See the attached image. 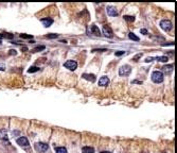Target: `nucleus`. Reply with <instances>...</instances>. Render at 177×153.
<instances>
[{
    "label": "nucleus",
    "mask_w": 177,
    "mask_h": 153,
    "mask_svg": "<svg viewBox=\"0 0 177 153\" xmlns=\"http://www.w3.org/2000/svg\"><path fill=\"white\" fill-rule=\"evenodd\" d=\"M151 78H152V81L154 82V83H161V82L163 81V73L161 71H159V70H156V71H154L152 73Z\"/></svg>",
    "instance_id": "nucleus-1"
},
{
    "label": "nucleus",
    "mask_w": 177,
    "mask_h": 153,
    "mask_svg": "<svg viewBox=\"0 0 177 153\" xmlns=\"http://www.w3.org/2000/svg\"><path fill=\"white\" fill-rule=\"evenodd\" d=\"M159 26H160V28L164 31H170V30H172V28H173L172 22H171V20H169V19L161 20L160 23H159Z\"/></svg>",
    "instance_id": "nucleus-2"
},
{
    "label": "nucleus",
    "mask_w": 177,
    "mask_h": 153,
    "mask_svg": "<svg viewBox=\"0 0 177 153\" xmlns=\"http://www.w3.org/2000/svg\"><path fill=\"white\" fill-rule=\"evenodd\" d=\"M132 71V67L129 66V65H123L120 69H119V74L121 76H126L128 75L129 73H131Z\"/></svg>",
    "instance_id": "nucleus-3"
},
{
    "label": "nucleus",
    "mask_w": 177,
    "mask_h": 153,
    "mask_svg": "<svg viewBox=\"0 0 177 153\" xmlns=\"http://www.w3.org/2000/svg\"><path fill=\"white\" fill-rule=\"evenodd\" d=\"M64 66L66 67V68H68L69 70H75L76 68H78V63H76L75 61L69 60V61L64 63Z\"/></svg>",
    "instance_id": "nucleus-4"
},
{
    "label": "nucleus",
    "mask_w": 177,
    "mask_h": 153,
    "mask_svg": "<svg viewBox=\"0 0 177 153\" xmlns=\"http://www.w3.org/2000/svg\"><path fill=\"white\" fill-rule=\"evenodd\" d=\"M35 149L38 152H46V151H48L49 146L45 143H37V144H35Z\"/></svg>",
    "instance_id": "nucleus-5"
},
{
    "label": "nucleus",
    "mask_w": 177,
    "mask_h": 153,
    "mask_svg": "<svg viewBox=\"0 0 177 153\" xmlns=\"http://www.w3.org/2000/svg\"><path fill=\"white\" fill-rule=\"evenodd\" d=\"M103 34L105 35L106 37H108V38L114 37V32H113V30H111L110 27L107 26V25L103 27Z\"/></svg>",
    "instance_id": "nucleus-6"
},
{
    "label": "nucleus",
    "mask_w": 177,
    "mask_h": 153,
    "mask_svg": "<svg viewBox=\"0 0 177 153\" xmlns=\"http://www.w3.org/2000/svg\"><path fill=\"white\" fill-rule=\"evenodd\" d=\"M17 144H18L19 146L21 147H28L29 145H30V143H29V140L27 137H19V138H17Z\"/></svg>",
    "instance_id": "nucleus-7"
},
{
    "label": "nucleus",
    "mask_w": 177,
    "mask_h": 153,
    "mask_svg": "<svg viewBox=\"0 0 177 153\" xmlns=\"http://www.w3.org/2000/svg\"><path fill=\"white\" fill-rule=\"evenodd\" d=\"M173 70H174V66L172 65V64L164 65L162 67V71H163V73H166V74H171V73L173 72Z\"/></svg>",
    "instance_id": "nucleus-8"
},
{
    "label": "nucleus",
    "mask_w": 177,
    "mask_h": 153,
    "mask_svg": "<svg viewBox=\"0 0 177 153\" xmlns=\"http://www.w3.org/2000/svg\"><path fill=\"white\" fill-rule=\"evenodd\" d=\"M106 11H107V14H108L109 16H111V17L118 16V12H117V10H116L114 7H107Z\"/></svg>",
    "instance_id": "nucleus-9"
},
{
    "label": "nucleus",
    "mask_w": 177,
    "mask_h": 153,
    "mask_svg": "<svg viewBox=\"0 0 177 153\" xmlns=\"http://www.w3.org/2000/svg\"><path fill=\"white\" fill-rule=\"evenodd\" d=\"M109 83V79L108 76H101V79L99 80V85L100 86H107Z\"/></svg>",
    "instance_id": "nucleus-10"
},
{
    "label": "nucleus",
    "mask_w": 177,
    "mask_h": 153,
    "mask_svg": "<svg viewBox=\"0 0 177 153\" xmlns=\"http://www.w3.org/2000/svg\"><path fill=\"white\" fill-rule=\"evenodd\" d=\"M40 21L43 22V25H44L46 28L50 27L52 23H53V19H52V18H42V19H40Z\"/></svg>",
    "instance_id": "nucleus-11"
},
{
    "label": "nucleus",
    "mask_w": 177,
    "mask_h": 153,
    "mask_svg": "<svg viewBox=\"0 0 177 153\" xmlns=\"http://www.w3.org/2000/svg\"><path fill=\"white\" fill-rule=\"evenodd\" d=\"M82 76H83L85 80H88V81H90V82H94V81H96V75L92 74V73H84Z\"/></svg>",
    "instance_id": "nucleus-12"
},
{
    "label": "nucleus",
    "mask_w": 177,
    "mask_h": 153,
    "mask_svg": "<svg viewBox=\"0 0 177 153\" xmlns=\"http://www.w3.org/2000/svg\"><path fill=\"white\" fill-rule=\"evenodd\" d=\"M90 32H91L92 34L96 35V36H100V35H101V31H100L99 28H98L97 26H94V25H92V26L90 27Z\"/></svg>",
    "instance_id": "nucleus-13"
},
{
    "label": "nucleus",
    "mask_w": 177,
    "mask_h": 153,
    "mask_svg": "<svg viewBox=\"0 0 177 153\" xmlns=\"http://www.w3.org/2000/svg\"><path fill=\"white\" fill-rule=\"evenodd\" d=\"M82 152L83 153H94V149L92 147H88V146H85L82 148Z\"/></svg>",
    "instance_id": "nucleus-14"
},
{
    "label": "nucleus",
    "mask_w": 177,
    "mask_h": 153,
    "mask_svg": "<svg viewBox=\"0 0 177 153\" xmlns=\"http://www.w3.org/2000/svg\"><path fill=\"white\" fill-rule=\"evenodd\" d=\"M0 138L3 139V140L8 139V133H7V131H5L4 129H1V130H0Z\"/></svg>",
    "instance_id": "nucleus-15"
},
{
    "label": "nucleus",
    "mask_w": 177,
    "mask_h": 153,
    "mask_svg": "<svg viewBox=\"0 0 177 153\" xmlns=\"http://www.w3.org/2000/svg\"><path fill=\"white\" fill-rule=\"evenodd\" d=\"M55 153H67V149L64 147H55Z\"/></svg>",
    "instance_id": "nucleus-16"
},
{
    "label": "nucleus",
    "mask_w": 177,
    "mask_h": 153,
    "mask_svg": "<svg viewBox=\"0 0 177 153\" xmlns=\"http://www.w3.org/2000/svg\"><path fill=\"white\" fill-rule=\"evenodd\" d=\"M128 37L131 39H133V40H135V42H139V40H140V38L137 36V35H135V33H133V32L128 33Z\"/></svg>",
    "instance_id": "nucleus-17"
},
{
    "label": "nucleus",
    "mask_w": 177,
    "mask_h": 153,
    "mask_svg": "<svg viewBox=\"0 0 177 153\" xmlns=\"http://www.w3.org/2000/svg\"><path fill=\"white\" fill-rule=\"evenodd\" d=\"M155 60H157V61H159V62H168V61H169V57L166 56V55H161V56L155 57Z\"/></svg>",
    "instance_id": "nucleus-18"
},
{
    "label": "nucleus",
    "mask_w": 177,
    "mask_h": 153,
    "mask_svg": "<svg viewBox=\"0 0 177 153\" xmlns=\"http://www.w3.org/2000/svg\"><path fill=\"white\" fill-rule=\"evenodd\" d=\"M39 70V67H36V66H32L28 69V72H30V73H33V72H36Z\"/></svg>",
    "instance_id": "nucleus-19"
},
{
    "label": "nucleus",
    "mask_w": 177,
    "mask_h": 153,
    "mask_svg": "<svg viewBox=\"0 0 177 153\" xmlns=\"http://www.w3.org/2000/svg\"><path fill=\"white\" fill-rule=\"evenodd\" d=\"M124 19L126 21H128V22H133L135 20V17L134 16H131V15H125L124 16Z\"/></svg>",
    "instance_id": "nucleus-20"
},
{
    "label": "nucleus",
    "mask_w": 177,
    "mask_h": 153,
    "mask_svg": "<svg viewBox=\"0 0 177 153\" xmlns=\"http://www.w3.org/2000/svg\"><path fill=\"white\" fill-rule=\"evenodd\" d=\"M46 49V47L45 46H37V47H35V48L33 49L34 52H38V51H43Z\"/></svg>",
    "instance_id": "nucleus-21"
},
{
    "label": "nucleus",
    "mask_w": 177,
    "mask_h": 153,
    "mask_svg": "<svg viewBox=\"0 0 177 153\" xmlns=\"http://www.w3.org/2000/svg\"><path fill=\"white\" fill-rule=\"evenodd\" d=\"M20 38L31 39V38H33V36H32V35H29V34H20Z\"/></svg>",
    "instance_id": "nucleus-22"
},
{
    "label": "nucleus",
    "mask_w": 177,
    "mask_h": 153,
    "mask_svg": "<svg viewBox=\"0 0 177 153\" xmlns=\"http://www.w3.org/2000/svg\"><path fill=\"white\" fill-rule=\"evenodd\" d=\"M2 37H5V38L11 39V38H13V37H14V35H13V34H11V33H3Z\"/></svg>",
    "instance_id": "nucleus-23"
},
{
    "label": "nucleus",
    "mask_w": 177,
    "mask_h": 153,
    "mask_svg": "<svg viewBox=\"0 0 177 153\" xmlns=\"http://www.w3.org/2000/svg\"><path fill=\"white\" fill-rule=\"evenodd\" d=\"M91 51H92V52H104V51H107V49H105V48H100V49H92Z\"/></svg>",
    "instance_id": "nucleus-24"
},
{
    "label": "nucleus",
    "mask_w": 177,
    "mask_h": 153,
    "mask_svg": "<svg viewBox=\"0 0 177 153\" xmlns=\"http://www.w3.org/2000/svg\"><path fill=\"white\" fill-rule=\"evenodd\" d=\"M124 54H125L124 51H116L115 52V55L116 56H121V55H124Z\"/></svg>",
    "instance_id": "nucleus-25"
},
{
    "label": "nucleus",
    "mask_w": 177,
    "mask_h": 153,
    "mask_svg": "<svg viewBox=\"0 0 177 153\" xmlns=\"http://www.w3.org/2000/svg\"><path fill=\"white\" fill-rule=\"evenodd\" d=\"M47 37H48V38H57V37H58V35H57V34H53V33H51V34H48V35H47Z\"/></svg>",
    "instance_id": "nucleus-26"
},
{
    "label": "nucleus",
    "mask_w": 177,
    "mask_h": 153,
    "mask_svg": "<svg viewBox=\"0 0 177 153\" xmlns=\"http://www.w3.org/2000/svg\"><path fill=\"white\" fill-rule=\"evenodd\" d=\"M141 56H142V53H139V54H137V55H135V56L133 57V61H138Z\"/></svg>",
    "instance_id": "nucleus-27"
},
{
    "label": "nucleus",
    "mask_w": 177,
    "mask_h": 153,
    "mask_svg": "<svg viewBox=\"0 0 177 153\" xmlns=\"http://www.w3.org/2000/svg\"><path fill=\"white\" fill-rule=\"evenodd\" d=\"M140 32L142 33V34H144V35H146V34H147V30H146V29H141Z\"/></svg>",
    "instance_id": "nucleus-28"
},
{
    "label": "nucleus",
    "mask_w": 177,
    "mask_h": 153,
    "mask_svg": "<svg viewBox=\"0 0 177 153\" xmlns=\"http://www.w3.org/2000/svg\"><path fill=\"white\" fill-rule=\"evenodd\" d=\"M153 60H154V57H151V56H150V57H146L145 62H146V63H149V62H152Z\"/></svg>",
    "instance_id": "nucleus-29"
},
{
    "label": "nucleus",
    "mask_w": 177,
    "mask_h": 153,
    "mask_svg": "<svg viewBox=\"0 0 177 153\" xmlns=\"http://www.w3.org/2000/svg\"><path fill=\"white\" fill-rule=\"evenodd\" d=\"M16 53H17V52H16V50H15V49H14V50H10V54H11V55H13V54L15 55Z\"/></svg>",
    "instance_id": "nucleus-30"
},
{
    "label": "nucleus",
    "mask_w": 177,
    "mask_h": 153,
    "mask_svg": "<svg viewBox=\"0 0 177 153\" xmlns=\"http://www.w3.org/2000/svg\"><path fill=\"white\" fill-rule=\"evenodd\" d=\"M0 70H5V66L3 64H0Z\"/></svg>",
    "instance_id": "nucleus-31"
},
{
    "label": "nucleus",
    "mask_w": 177,
    "mask_h": 153,
    "mask_svg": "<svg viewBox=\"0 0 177 153\" xmlns=\"http://www.w3.org/2000/svg\"><path fill=\"white\" fill-rule=\"evenodd\" d=\"M133 83L134 84H136V83H137V84H141L142 82H141V81H133Z\"/></svg>",
    "instance_id": "nucleus-32"
},
{
    "label": "nucleus",
    "mask_w": 177,
    "mask_h": 153,
    "mask_svg": "<svg viewBox=\"0 0 177 153\" xmlns=\"http://www.w3.org/2000/svg\"><path fill=\"white\" fill-rule=\"evenodd\" d=\"M163 46H174V43H170V44H163Z\"/></svg>",
    "instance_id": "nucleus-33"
},
{
    "label": "nucleus",
    "mask_w": 177,
    "mask_h": 153,
    "mask_svg": "<svg viewBox=\"0 0 177 153\" xmlns=\"http://www.w3.org/2000/svg\"><path fill=\"white\" fill-rule=\"evenodd\" d=\"M21 49H22V50H25V51H27V50H28V48H27V47H22Z\"/></svg>",
    "instance_id": "nucleus-34"
},
{
    "label": "nucleus",
    "mask_w": 177,
    "mask_h": 153,
    "mask_svg": "<svg viewBox=\"0 0 177 153\" xmlns=\"http://www.w3.org/2000/svg\"><path fill=\"white\" fill-rule=\"evenodd\" d=\"M2 38H3V37H2V34L0 33V39H2Z\"/></svg>",
    "instance_id": "nucleus-35"
},
{
    "label": "nucleus",
    "mask_w": 177,
    "mask_h": 153,
    "mask_svg": "<svg viewBox=\"0 0 177 153\" xmlns=\"http://www.w3.org/2000/svg\"><path fill=\"white\" fill-rule=\"evenodd\" d=\"M102 153H110V152H106V151H104V152H102Z\"/></svg>",
    "instance_id": "nucleus-36"
}]
</instances>
